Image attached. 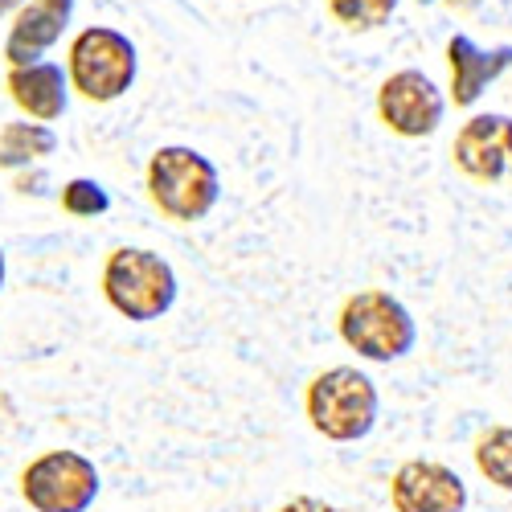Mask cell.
<instances>
[{
  "label": "cell",
  "mask_w": 512,
  "mask_h": 512,
  "mask_svg": "<svg viewBox=\"0 0 512 512\" xmlns=\"http://www.w3.org/2000/svg\"><path fill=\"white\" fill-rule=\"evenodd\" d=\"M459 173L480 185L500 181L512 168V119L508 115H472L451 144Z\"/></svg>",
  "instance_id": "cell-9"
},
{
  "label": "cell",
  "mask_w": 512,
  "mask_h": 512,
  "mask_svg": "<svg viewBox=\"0 0 512 512\" xmlns=\"http://www.w3.org/2000/svg\"><path fill=\"white\" fill-rule=\"evenodd\" d=\"M418 5H435V0H418Z\"/></svg>",
  "instance_id": "cell-21"
},
{
  "label": "cell",
  "mask_w": 512,
  "mask_h": 512,
  "mask_svg": "<svg viewBox=\"0 0 512 512\" xmlns=\"http://www.w3.org/2000/svg\"><path fill=\"white\" fill-rule=\"evenodd\" d=\"M476 0H451V9H472Z\"/></svg>",
  "instance_id": "cell-19"
},
{
  "label": "cell",
  "mask_w": 512,
  "mask_h": 512,
  "mask_svg": "<svg viewBox=\"0 0 512 512\" xmlns=\"http://www.w3.org/2000/svg\"><path fill=\"white\" fill-rule=\"evenodd\" d=\"M447 62H451V99H455V107H472L512 66V46L480 50L467 33H455L447 41Z\"/></svg>",
  "instance_id": "cell-12"
},
{
  "label": "cell",
  "mask_w": 512,
  "mask_h": 512,
  "mask_svg": "<svg viewBox=\"0 0 512 512\" xmlns=\"http://www.w3.org/2000/svg\"><path fill=\"white\" fill-rule=\"evenodd\" d=\"M0 287H5V250H0Z\"/></svg>",
  "instance_id": "cell-20"
},
{
  "label": "cell",
  "mask_w": 512,
  "mask_h": 512,
  "mask_svg": "<svg viewBox=\"0 0 512 512\" xmlns=\"http://www.w3.org/2000/svg\"><path fill=\"white\" fill-rule=\"evenodd\" d=\"M9 99L17 103L21 115L29 119H41V123H54L66 115L70 107V70L50 62V58H37V62H25V66H9Z\"/></svg>",
  "instance_id": "cell-11"
},
{
  "label": "cell",
  "mask_w": 512,
  "mask_h": 512,
  "mask_svg": "<svg viewBox=\"0 0 512 512\" xmlns=\"http://www.w3.org/2000/svg\"><path fill=\"white\" fill-rule=\"evenodd\" d=\"M336 328H340V340L365 361H402L414 340H418V328H414V316L406 312L402 300H394L390 291H357L345 300L336 316Z\"/></svg>",
  "instance_id": "cell-5"
},
{
  "label": "cell",
  "mask_w": 512,
  "mask_h": 512,
  "mask_svg": "<svg viewBox=\"0 0 512 512\" xmlns=\"http://www.w3.org/2000/svg\"><path fill=\"white\" fill-rule=\"evenodd\" d=\"M99 467L78 451H41L21 472V496L33 512H87L99 496Z\"/></svg>",
  "instance_id": "cell-6"
},
{
  "label": "cell",
  "mask_w": 512,
  "mask_h": 512,
  "mask_svg": "<svg viewBox=\"0 0 512 512\" xmlns=\"http://www.w3.org/2000/svg\"><path fill=\"white\" fill-rule=\"evenodd\" d=\"M144 185H148V201L160 209V218L181 222V226L209 218L222 197V177L213 168V160L185 144L156 148L148 160Z\"/></svg>",
  "instance_id": "cell-1"
},
{
  "label": "cell",
  "mask_w": 512,
  "mask_h": 512,
  "mask_svg": "<svg viewBox=\"0 0 512 512\" xmlns=\"http://www.w3.org/2000/svg\"><path fill=\"white\" fill-rule=\"evenodd\" d=\"M62 209L70 213V218H99V213L111 209V197L99 181L91 177H74L62 185Z\"/></svg>",
  "instance_id": "cell-16"
},
{
  "label": "cell",
  "mask_w": 512,
  "mask_h": 512,
  "mask_svg": "<svg viewBox=\"0 0 512 512\" xmlns=\"http://www.w3.org/2000/svg\"><path fill=\"white\" fill-rule=\"evenodd\" d=\"M443 111H447L443 91L435 87V78L422 70H398L381 82V91H377L381 123L402 140H422V136L439 132Z\"/></svg>",
  "instance_id": "cell-7"
},
{
  "label": "cell",
  "mask_w": 512,
  "mask_h": 512,
  "mask_svg": "<svg viewBox=\"0 0 512 512\" xmlns=\"http://www.w3.org/2000/svg\"><path fill=\"white\" fill-rule=\"evenodd\" d=\"M275 512H336V504H328V500H320V496H295V500L279 504Z\"/></svg>",
  "instance_id": "cell-17"
},
{
  "label": "cell",
  "mask_w": 512,
  "mask_h": 512,
  "mask_svg": "<svg viewBox=\"0 0 512 512\" xmlns=\"http://www.w3.org/2000/svg\"><path fill=\"white\" fill-rule=\"evenodd\" d=\"M74 17V0H25L13 13L9 37H5V58L9 66H25L46 58V50H54L66 25Z\"/></svg>",
  "instance_id": "cell-10"
},
{
  "label": "cell",
  "mask_w": 512,
  "mask_h": 512,
  "mask_svg": "<svg viewBox=\"0 0 512 512\" xmlns=\"http://www.w3.org/2000/svg\"><path fill=\"white\" fill-rule=\"evenodd\" d=\"M394 512H463L467 484L439 459H406L390 480Z\"/></svg>",
  "instance_id": "cell-8"
},
{
  "label": "cell",
  "mask_w": 512,
  "mask_h": 512,
  "mask_svg": "<svg viewBox=\"0 0 512 512\" xmlns=\"http://www.w3.org/2000/svg\"><path fill=\"white\" fill-rule=\"evenodd\" d=\"M25 5V0H0V17H9V13H17Z\"/></svg>",
  "instance_id": "cell-18"
},
{
  "label": "cell",
  "mask_w": 512,
  "mask_h": 512,
  "mask_svg": "<svg viewBox=\"0 0 512 512\" xmlns=\"http://www.w3.org/2000/svg\"><path fill=\"white\" fill-rule=\"evenodd\" d=\"M304 410L316 435L332 443H357L377 422V386L353 365H332L312 377Z\"/></svg>",
  "instance_id": "cell-4"
},
{
  "label": "cell",
  "mask_w": 512,
  "mask_h": 512,
  "mask_svg": "<svg viewBox=\"0 0 512 512\" xmlns=\"http://www.w3.org/2000/svg\"><path fill=\"white\" fill-rule=\"evenodd\" d=\"M476 467L488 484L512 492V426H492L476 443Z\"/></svg>",
  "instance_id": "cell-14"
},
{
  "label": "cell",
  "mask_w": 512,
  "mask_h": 512,
  "mask_svg": "<svg viewBox=\"0 0 512 512\" xmlns=\"http://www.w3.org/2000/svg\"><path fill=\"white\" fill-rule=\"evenodd\" d=\"M54 148H58L54 127L41 123V119H33V123L17 119V123L0 127V168H5V173H17V168L37 164L41 156H50Z\"/></svg>",
  "instance_id": "cell-13"
},
{
  "label": "cell",
  "mask_w": 512,
  "mask_h": 512,
  "mask_svg": "<svg viewBox=\"0 0 512 512\" xmlns=\"http://www.w3.org/2000/svg\"><path fill=\"white\" fill-rule=\"evenodd\" d=\"M177 271L164 254L144 246H119L103 263V300L132 324H152L177 304Z\"/></svg>",
  "instance_id": "cell-2"
},
{
  "label": "cell",
  "mask_w": 512,
  "mask_h": 512,
  "mask_svg": "<svg viewBox=\"0 0 512 512\" xmlns=\"http://www.w3.org/2000/svg\"><path fill=\"white\" fill-rule=\"evenodd\" d=\"M70 87L87 103H115L132 91L140 74L136 41L111 29V25H87L66 50Z\"/></svg>",
  "instance_id": "cell-3"
},
{
  "label": "cell",
  "mask_w": 512,
  "mask_h": 512,
  "mask_svg": "<svg viewBox=\"0 0 512 512\" xmlns=\"http://www.w3.org/2000/svg\"><path fill=\"white\" fill-rule=\"evenodd\" d=\"M398 9V0H328V13L353 29V33H369V29H381Z\"/></svg>",
  "instance_id": "cell-15"
}]
</instances>
